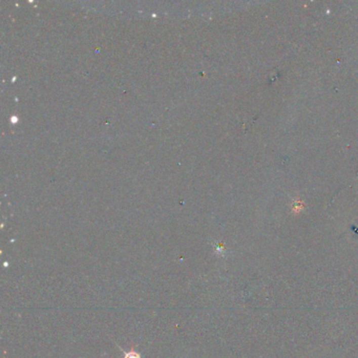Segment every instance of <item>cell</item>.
I'll return each instance as SVG.
<instances>
[{"label":"cell","instance_id":"1","mask_svg":"<svg viewBox=\"0 0 358 358\" xmlns=\"http://www.w3.org/2000/svg\"><path fill=\"white\" fill-rule=\"evenodd\" d=\"M124 358H141V355L137 351L132 350L128 352H124Z\"/></svg>","mask_w":358,"mask_h":358}]
</instances>
